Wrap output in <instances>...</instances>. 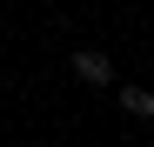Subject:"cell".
Segmentation results:
<instances>
[{"instance_id":"7a4b0ae2","label":"cell","mask_w":154,"mask_h":147,"mask_svg":"<svg viewBox=\"0 0 154 147\" xmlns=\"http://www.w3.org/2000/svg\"><path fill=\"white\" fill-rule=\"evenodd\" d=\"M121 114H134V120H154V87H134V80H127V87H121Z\"/></svg>"},{"instance_id":"6da1fadb","label":"cell","mask_w":154,"mask_h":147,"mask_svg":"<svg viewBox=\"0 0 154 147\" xmlns=\"http://www.w3.org/2000/svg\"><path fill=\"white\" fill-rule=\"evenodd\" d=\"M67 67H74V80H81V87H114V60L100 54V47H81Z\"/></svg>"}]
</instances>
